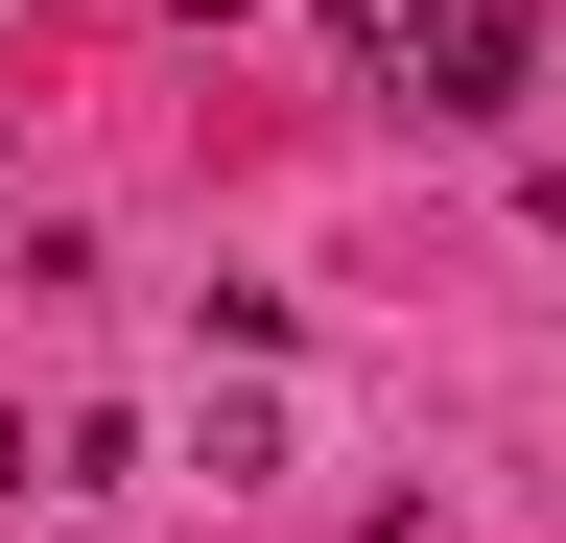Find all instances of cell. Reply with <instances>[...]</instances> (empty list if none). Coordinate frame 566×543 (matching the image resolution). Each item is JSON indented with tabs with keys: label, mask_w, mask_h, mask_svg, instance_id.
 Segmentation results:
<instances>
[{
	"label": "cell",
	"mask_w": 566,
	"mask_h": 543,
	"mask_svg": "<svg viewBox=\"0 0 566 543\" xmlns=\"http://www.w3.org/2000/svg\"><path fill=\"white\" fill-rule=\"evenodd\" d=\"M331 48H354V72H378V95H424V72H449V48H472V0H331Z\"/></svg>",
	"instance_id": "1"
},
{
	"label": "cell",
	"mask_w": 566,
	"mask_h": 543,
	"mask_svg": "<svg viewBox=\"0 0 566 543\" xmlns=\"http://www.w3.org/2000/svg\"><path fill=\"white\" fill-rule=\"evenodd\" d=\"M520 72H543V24H520V0H472V48L424 72V118H520Z\"/></svg>",
	"instance_id": "2"
}]
</instances>
